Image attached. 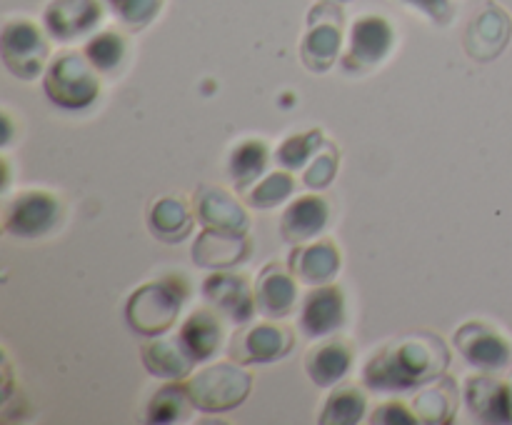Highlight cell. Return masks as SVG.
Instances as JSON below:
<instances>
[{"label":"cell","mask_w":512,"mask_h":425,"mask_svg":"<svg viewBox=\"0 0 512 425\" xmlns=\"http://www.w3.org/2000/svg\"><path fill=\"white\" fill-rule=\"evenodd\" d=\"M448 363L450 353L438 335H410L370 360L365 368V385L370 390H383V393L418 388V385L443 375Z\"/></svg>","instance_id":"1"},{"label":"cell","mask_w":512,"mask_h":425,"mask_svg":"<svg viewBox=\"0 0 512 425\" xmlns=\"http://www.w3.org/2000/svg\"><path fill=\"white\" fill-rule=\"evenodd\" d=\"M185 303V288L178 278H165L145 283L125 303L128 325L140 335H163L173 328L180 308Z\"/></svg>","instance_id":"2"},{"label":"cell","mask_w":512,"mask_h":425,"mask_svg":"<svg viewBox=\"0 0 512 425\" xmlns=\"http://www.w3.org/2000/svg\"><path fill=\"white\" fill-rule=\"evenodd\" d=\"M250 385H253V378L240 365L215 363L193 375L185 383V390H188L193 408L203 410V413H228L245 403V398L250 395Z\"/></svg>","instance_id":"3"},{"label":"cell","mask_w":512,"mask_h":425,"mask_svg":"<svg viewBox=\"0 0 512 425\" xmlns=\"http://www.w3.org/2000/svg\"><path fill=\"white\" fill-rule=\"evenodd\" d=\"M43 88L48 98L58 108L83 110L98 100L100 83L93 73V65L88 58L78 53H65L50 63L45 73Z\"/></svg>","instance_id":"4"},{"label":"cell","mask_w":512,"mask_h":425,"mask_svg":"<svg viewBox=\"0 0 512 425\" xmlns=\"http://www.w3.org/2000/svg\"><path fill=\"white\" fill-rule=\"evenodd\" d=\"M63 218V205L45 190L20 193L5 210V228L20 238H38L50 233Z\"/></svg>","instance_id":"5"},{"label":"cell","mask_w":512,"mask_h":425,"mask_svg":"<svg viewBox=\"0 0 512 425\" xmlns=\"http://www.w3.org/2000/svg\"><path fill=\"white\" fill-rule=\"evenodd\" d=\"M48 43L30 20H13L3 28V63L13 75L33 80L43 73Z\"/></svg>","instance_id":"6"},{"label":"cell","mask_w":512,"mask_h":425,"mask_svg":"<svg viewBox=\"0 0 512 425\" xmlns=\"http://www.w3.org/2000/svg\"><path fill=\"white\" fill-rule=\"evenodd\" d=\"M203 295L220 315L235 325L248 323L255 315V295L250 290L248 280L233 273H213L203 283Z\"/></svg>","instance_id":"7"},{"label":"cell","mask_w":512,"mask_h":425,"mask_svg":"<svg viewBox=\"0 0 512 425\" xmlns=\"http://www.w3.org/2000/svg\"><path fill=\"white\" fill-rule=\"evenodd\" d=\"M100 20H103L100 0H53L45 8V30L63 43L93 33Z\"/></svg>","instance_id":"8"},{"label":"cell","mask_w":512,"mask_h":425,"mask_svg":"<svg viewBox=\"0 0 512 425\" xmlns=\"http://www.w3.org/2000/svg\"><path fill=\"white\" fill-rule=\"evenodd\" d=\"M248 253L250 240L240 230L208 228L205 225V230L193 243V263L200 265V268H233L240 260L248 258Z\"/></svg>","instance_id":"9"},{"label":"cell","mask_w":512,"mask_h":425,"mask_svg":"<svg viewBox=\"0 0 512 425\" xmlns=\"http://www.w3.org/2000/svg\"><path fill=\"white\" fill-rule=\"evenodd\" d=\"M512 33V23L503 8L488 5L473 23L468 25L465 33V50L475 60H493L508 45Z\"/></svg>","instance_id":"10"},{"label":"cell","mask_w":512,"mask_h":425,"mask_svg":"<svg viewBox=\"0 0 512 425\" xmlns=\"http://www.w3.org/2000/svg\"><path fill=\"white\" fill-rule=\"evenodd\" d=\"M455 345H458V350L470 365L485 370V373L500 370L510 358V345L495 330L485 328L480 323H465L455 333Z\"/></svg>","instance_id":"11"},{"label":"cell","mask_w":512,"mask_h":425,"mask_svg":"<svg viewBox=\"0 0 512 425\" xmlns=\"http://www.w3.org/2000/svg\"><path fill=\"white\" fill-rule=\"evenodd\" d=\"M345 320V298L340 288H318L303 300L300 328L308 338H325L335 333Z\"/></svg>","instance_id":"12"},{"label":"cell","mask_w":512,"mask_h":425,"mask_svg":"<svg viewBox=\"0 0 512 425\" xmlns=\"http://www.w3.org/2000/svg\"><path fill=\"white\" fill-rule=\"evenodd\" d=\"M465 400L475 418L485 423H512V393L490 375H475L465 383Z\"/></svg>","instance_id":"13"},{"label":"cell","mask_w":512,"mask_h":425,"mask_svg":"<svg viewBox=\"0 0 512 425\" xmlns=\"http://www.w3.org/2000/svg\"><path fill=\"white\" fill-rule=\"evenodd\" d=\"M393 40L395 35L388 20L378 15H365L353 25L348 65L358 63V68H368V65L380 63L393 48Z\"/></svg>","instance_id":"14"},{"label":"cell","mask_w":512,"mask_h":425,"mask_svg":"<svg viewBox=\"0 0 512 425\" xmlns=\"http://www.w3.org/2000/svg\"><path fill=\"white\" fill-rule=\"evenodd\" d=\"M293 343L295 338L288 328L268 323L255 325L235 345L233 358H238L240 363H273V360L285 358L293 350Z\"/></svg>","instance_id":"15"},{"label":"cell","mask_w":512,"mask_h":425,"mask_svg":"<svg viewBox=\"0 0 512 425\" xmlns=\"http://www.w3.org/2000/svg\"><path fill=\"white\" fill-rule=\"evenodd\" d=\"M295 300H298V285L293 275L278 263L268 265L255 285V303L260 313L268 318H285L295 308Z\"/></svg>","instance_id":"16"},{"label":"cell","mask_w":512,"mask_h":425,"mask_svg":"<svg viewBox=\"0 0 512 425\" xmlns=\"http://www.w3.org/2000/svg\"><path fill=\"white\" fill-rule=\"evenodd\" d=\"M195 210L203 225L208 228H225V230H248V213L243 205L223 188H203L195 198Z\"/></svg>","instance_id":"17"},{"label":"cell","mask_w":512,"mask_h":425,"mask_svg":"<svg viewBox=\"0 0 512 425\" xmlns=\"http://www.w3.org/2000/svg\"><path fill=\"white\" fill-rule=\"evenodd\" d=\"M328 218V203L318 195H305V198L295 200L285 210L283 220H280V230H283V238L290 240V243H303V240L315 238L325 228Z\"/></svg>","instance_id":"18"},{"label":"cell","mask_w":512,"mask_h":425,"mask_svg":"<svg viewBox=\"0 0 512 425\" xmlns=\"http://www.w3.org/2000/svg\"><path fill=\"white\" fill-rule=\"evenodd\" d=\"M143 363L145 368H148V373L155 375V378L175 380L185 378V375L195 368L198 360L185 350L183 340H180L178 335V338H160L153 340L150 345H145Z\"/></svg>","instance_id":"19"},{"label":"cell","mask_w":512,"mask_h":425,"mask_svg":"<svg viewBox=\"0 0 512 425\" xmlns=\"http://www.w3.org/2000/svg\"><path fill=\"white\" fill-rule=\"evenodd\" d=\"M340 43H343V35H340V20L335 18L333 23L325 18H320V23L315 18H310V33L303 40V60L308 68H313L315 73H323L338 58Z\"/></svg>","instance_id":"20"},{"label":"cell","mask_w":512,"mask_h":425,"mask_svg":"<svg viewBox=\"0 0 512 425\" xmlns=\"http://www.w3.org/2000/svg\"><path fill=\"white\" fill-rule=\"evenodd\" d=\"M290 268L298 275L303 283L320 285L328 283L340 268V253L330 240H320V243L310 245V248L295 250L290 258Z\"/></svg>","instance_id":"21"},{"label":"cell","mask_w":512,"mask_h":425,"mask_svg":"<svg viewBox=\"0 0 512 425\" xmlns=\"http://www.w3.org/2000/svg\"><path fill=\"white\" fill-rule=\"evenodd\" d=\"M180 340L195 360H208L223 340L220 318L213 310H195L180 328Z\"/></svg>","instance_id":"22"},{"label":"cell","mask_w":512,"mask_h":425,"mask_svg":"<svg viewBox=\"0 0 512 425\" xmlns=\"http://www.w3.org/2000/svg\"><path fill=\"white\" fill-rule=\"evenodd\" d=\"M350 363H353V353L345 343H328L323 348L310 350L308 355V368L310 378H313L315 385L320 388H328V385H335L340 378H345L350 370Z\"/></svg>","instance_id":"23"},{"label":"cell","mask_w":512,"mask_h":425,"mask_svg":"<svg viewBox=\"0 0 512 425\" xmlns=\"http://www.w3.org/2000/svg\"><path fill=\"white\" fill-rule=\"evenodd\" d=\"M150 228L165 243H178L193 230V213L178 198H160L150 210Z\"/></svg>","instance_id":"24"},{"label":"cell","mask_w":512,"mask_h":425,"mask_svg":"<svg viewBox=\"0 0 512 425\" xmlns=\"http://www.w3.org/2000/svg\"><path fill=\"white\" fill-rule=\"evenodd\" d=\"M265 165H268V145L260 143V140H245L233 150L230 175H233L238 188H245L263 173Z\"/></svg>","instance_id":"25"},{"label":"cell","mask_w":512,"mask_h":425,"mask_svg":"<svg viewBox=\"0 0 512 425\" xmlns=\"http://www.w3.org/2000/svg\"><path fill=\"white\" fill-rule=\"evenodd\" d=\"M365 415V395L358 388H340L325 403L320 423L325 425H355Z\"/></svg>","instance_id":"26"},{"label":"cell","mask_w":512,"mask_h":425,"mask_svg":"<svg viewBox=\"0 0 512 425\" xmlns=\"http://www.w3.org/2000/svg\"><path fill=\"white\" fill-rule=\"evenodd\" d=\"M190 408L193 403H190L185 385H165L150 400L148 420L150 423H175V420H183Z\"/></svg>","instance_id":"27"},{"label":"cell","mask_w":512,"mask_h":425,"mask_svg":"<svg viewBox=\"0 0 512 425\" xmlns=\"http://www.w3.org/2000/svg\"><path fill=\"white\" fill-rule=\"evenodd\" d=\"M85 58L100 73H113L125 58V40L118 33H98L85 45Z\"/></svg>","instance_id":"28"},{"label":"cell","mask_w":512,"mask_h":425,"mask_svg":"<svg viewBox=\"0 0 512 425\" xmlns=\"http://www.w3.org/2000/svg\"><path fill=\"white\" fill-rule=\"evenodd\" d=\"M413 408L415 413H418V420H425V423H435V425L450 423L455 415L453 385H450V390L445 388L423 390V393L415 398Z\"/></svg>","instance_id":"29"},{"label":"cell","mask_w":512,"mask_h":425,"mask_svg":"<svg viewBox=\"0 0 512 425\" xmlns=\"http://www.w3.org/2000/svg\"><path fill=\"white\" fill-rule=\"evenodd\" d=\"M320 143H323V130H308V133L293 135V138L285 140L275 158L285 170H298L308 163V158L320 148Z\"/></svg>","instance_id":"30"},{"label":"cell","mask_w":512,"mask_h":425,"mask_svg":"<svg viewBox=\"0 0 512 425\" xmlns=\"http://www.w3.org/2000/svg\"><path fill=\"white\" fill-rule=\"evenodd\" d=\"M295 188V180L290 173H270L268 178L260 180L258 188L248 195V203L253 208H273V205L283 203Z\"/></svg>","instance_id":"31"},{"label":"cell","mask_w":512,"mask_h":425,"mask_svg":"<svg viewBox=\"0 0 512 425\" xmlns=\"http://www.w3.org/2000/svg\"><path fill=\"white\" fill-rule=\"evenodd\" d=\"M108 5L123 23L140 28L158 15V10L163 8V0H108Z\"/></svg>","instance_id":"32"},{"label":"cell","mask_w":512,"mask_h":425,"mask_svg":"<svg viewBox=\"0 0 512 425\" xmlns=\"http://www.w3.org/2000/svg\"><path fill=\"white\" fill-rule=\"evenodd\" d=\"M335 173H338V150L328 145V153H320L315 163L308 168V173H305V185L320 190L333 183Z\"/></svg>","instance_id":"33"},{"label":"cell","mask_w":512,"mask_h":425,"mask_svg":"<svg viewBox=\"0 0 512 425\" xmlns=\"http://www.w3.org/2000/svg\"><path fill=\"white\" fill-rule=\"evenodd\" d=\"M373 423H388V425H415L418 423V418L415 415H410V410L405 408V405L400 403H385L380 405L378 410H375L373 415Z\"/></svg>","instance_id":"34"},{"label":"cell","mask_w":512,"mask_h":425,"mask_svg":"<svg viewBox=\"0 0 512 425\" xmlns=\"http://www.w3.org/2000/svg\"><path fill=\"white\" fill-rule=\"evenodd\" d=\"M413 8L423 10L425 15L435 20V23H448L450 20V3L448 0H408Z\"/></svg>","instance_id":"35"},{"label":"cell","mask_w":512,"mask_h":425,"mask_svg":"<svg viewBox=\"0 0 512 425\" xmlns=\"http://www.w3.org/2000/svg\"><path fill=\"white\" fill-rule=\"evenodd\" d=\"M3 120H5V135H3V145H5L10 140V118H8V113L3 115Z\"/></svg>","instance_id":"36"},{"label":"cell","mask_w":512,"mask_h":425,"mask_svg":"<svg viewBox=\"0 0 512 425\" xmlns=\"http://www.w3.org/2000/svg\"><path fill=\"white\" fill-rule=\"evenodd\" d=\"M508 388H510V393H512V373H510V380H508Z\"/></svg>","instance_id":"37"}]
</instances>
